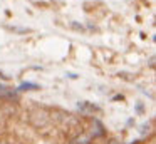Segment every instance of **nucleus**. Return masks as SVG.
Returning <instances> with one entry per match:
<instances>
[{"label": "nucleus", "mask_w": 156, "mask_h": 144, "mask_svg": "<svg viewBox=\"0 0 156 144\" xmlns=\"http://www.w3.org/2000/svg\"><path fill=\"white\" fill-rule=\"evenodd\" d=\"M19 89H22V90H25V89H39V86L37 84H32V82H25V84H22Z\"/></svg>", "instance_id": "f257e3e1"}]
</instances>
